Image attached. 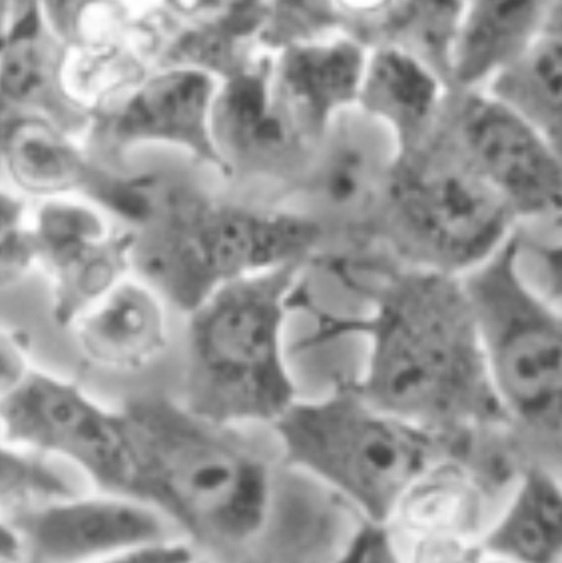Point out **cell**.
I'll list each match as a JSON object with an SVG mask.
<instances>
[{"label":"cell","mask_w":562,"mask_h":563,"mask_svg":"<svg viewBox=\"0 0 562 563\" xmlns=\"http://www.w3.org/2000/svg\"><path fill=\"white\" fill-rule=\"evenodd\" d=\"M361 292L372 305L367 317L319 320L316 334L301 345L367 338V366L355 380L363 396L443 439L508 428L459 276L408 267Z\"/></svg>","instance_id":"cell-1"},{"label":"cell","mask_w":562,"mask_h":563,"mask_svg":"<svg viewBox=\"0 0 562 563\" xmlns=\"http://www.w3.org/2000/svg\"><path fill=\"white\" fill-rule=\"evenodd\" d=\"M130 496L156 509L181 538L220 563H245L266 533L280 466L230 426L161 394L124 406ZM283 462V461H280Z\"/></svg>","instance_id":"cell-2"},{"label":"cell","mask_w":562,"mask_h":563,"mask_svg":"<svg viewBox=\"0 0 562 563\" xmlns=\"http://www.w3.org/2000/svg\"><path fill=\"white\" fill-rule=\"evenodd\" d=\"M301 263L235 282L187 313L185 400L224 424H271L299 399L285 329Z\"/></svg>","instance_id":"cell-3"},{"label":"cell","mask_w":562,"mask_h":563,"mask_svg":"<svg viewBox=\"0 0 562 563\" xmlns=\"http://www.w3.org/2000/svg\"><path fill=\"white\" fill-rule=\"evenodd\" d=\"M280 459L385 521L403 490L436 461L448 439L370 402L341 379L319 400H297L274 426Z\"/></svg>","instance_id":"cell-4"},{"label":"cell","mask_w":562,"mask_h":563,"mask_svg":"<svg viewBox=\"0 0 562 563\" xmlns=\"http://www.w3.org/2000/svg\"><path fill=\"white\" fill-rule=\"evenodd\" d=\"M489 385L508 428L560 451L562 322L557 305L527 284L507 242L460 276Z\"/></svg>","instance_id":"cell-5"},{"label":"cell","mask_w":562,"mask_h":563,"mask_svg":"<svg viewBox=\"0 0 562 563\" xmlns=\"http://www.w3.org/2000/svg\"><path fill=\"white\" fill-rule=\"evenodd\" d=\"M317 239L312 224L274 214H181L145 244L141 278L187 314L235 282L301 263Z\"/></svg>","instance_id":"cell-6"},{"label":"cell","mask_w":562,"mask_h":563,"mask_svg":"<svg viewBox=\"0 0 562 563\" xmlns=\"http://www.w3.org/2000/svg\"><path fill=\"white\" fill-rule=\"evenodd\" d=\"M0 429L9 443L70 463L95 490L130 496L126 412L97 402L73 380L33 369L0 404Z\"/></svg>","instance_id":"cell-7"},{"label":"cell","mask_w":562,"mask_h":563,"mask_svg":"<svg viewBox=\"0 0 562 563\" xmlns=\"http://www.w3.org/2000/svg\"><path fill=\"white\" fill-rule=\"evenodd\" d=\"M403 188L398 235L416 267L460 277L505 244V208L470 177L423 174Z\"/></svg>","instance_id":"cell-8"},{"label":"cell","mask_w":562,"mask_h":563,"mask_svg":"<svg viewBox=\"0 0 562 563\" xmlns=\"http://www.w3.org/2000/svg\"><path fill=\"white\" fill-rule=\"evenodd\" d=\"M12 521L29 563H98L143 543L181 538L152 506L99 490L32 506Z\"/></svg>","instance_id":"cell-9"},{"label":"cell","mask_w":562,"mask_h":563,"mask_svg":"<svg viewBox=\"0 0 562 563\" xmlns=\"http://www.w3.org/2000/svg\"><path fill=\"white\" fill-rule=\"evenodd\" d=\"M36 263L53 286V318L74 323L129 277L134 243L108 234L95 214L66 206H47L32 229Z\"/></svg>","instance_id":"cell-10"},{"label":"cell","mask_w":562,"mask_h":563,"mask_svg":"<svg viewBox=\"0 0 562 563\" xmlns=\"http://www.w3.org/2000/svg\"><path fill=\"white\" fill-rule=\"evenodd\" d=\"M481 476L452 455L427 467L403 490L385 519L398 545L455 537L483 542L498 516Z\"/></svg>","instance_id":"cell-11"},{"label":"cell","mask_w":562,"mask_h":563,"mask_svg":"<svg viewBox=\"0 0 562 563\" xmlns=\"http://www.w3.org/2000/svg\"><path fill=\"white\" fill-rule=\"evenodd\" d=\"M71 328L79 352L95 366L137 372L167 350L168 303L147 282L129 276Z\"/></svg>","instance_id":"cell-12"},{"label":"cell","mask_w":562,"mask_h":563,"mask_svg":"<svg viewBox=\"0 0 562 563\" xmlns=\"http://www.w3.org/2000/svg\"><path fill=\"white\" fill-rule=\"evenodd\" d=\"M469 122L474 152L509 192L539 203L557 189V167L549 152L515 113L485 107L473 112Z\"/></svg>","instance_id":"cell-13"},{"label":"cell","mask_w":562,"mask_h":563,"mask_svg":"<svg viewBox=\"0 0 562 563\" xmlns=\"http://www.w3.org/2000/svg\"><path fill=\"white\" fill-rule=\"evenodd\" d=\"M561 495L547 468L527 470L483 541L486 553L509 563H557Z\"/></svg>","instance_id":"cell-14"},{"label":"cell","mask_w":562,"mask_h":563,"mask_svg":"<svg viewBox=\"0 0 562 563\" xmlns=\"http://www.w3.org/2000/svg\"><path fill=\"white\" fill-rule=\"evenodd\" d=\"M461 33L459 74L474 78L519 45L532 25L533 3H482Z\"/></svg>","instance_id":"cell-15"},{"label":"cell","mask_w":562,"mask_h":563,"mask_svg":"<svg viewBox=\"0 0 562 563\" xmlns=\"http://www.w3.org/2000/svg\"><path fill=\"white\" fill-rule=\"evenodd\" d=\"M78 493L44 456L0 440V506H36Z\"/></svg>","instance_id":"cell-16"},{"label":"cell","mask_w":562,"mask_h":563,"mask_svg":"<svg viewBox=\"0 0 562 563\" xmlns=\"http://www.w3.org/2000/svg\"><path fill=\"white\" fill-rule=\"evenodd\" d=\"M206 101L205 81L192 76L163 81L134 106L132 124L153 131L195 128Z\"/></svg>","instance_id":"cell-17"},{"label":"cell","mask_w":562,"mask_h":563,"mask_svg":"<svg viewBox=\"0 0 562 563\" xmlns=\"http://www.w3.org/2000/svg\"><path fill=\"white\" fill-rule=\"evenodd\" d=\"M10 163L12 169L33 189L62 188L70 176L71 158L52 132L44 129H25L12 142Z\"/></svg>","instance_id":"cell-18"},{"label":"cell","mask_w":562,"mask_h":563,"mask_svg":"<svg viewBox=\"0 0 562 563\" xmlns=\"http://www.w3.org/2000/svg\"><path fill=\"white\" fill-rule=\"evenodd\" d=\"M376 90L407 120L422 118L433 104L436 86L417 62L398 52L378 58L374 74Z\"/></svg>","instance_id":"cell-19"},{"label":"cell","mask_w":562,"mask_h":563,"mask_svg":"<svg viewBox=\"0 0 562 563\" xmlns=\"http://www.w3.org/2000/svg\"><path fill=\"white\" fill-rule=\"evenodd\" d=\"M35 263L32 229L24 223L21 206L0 202V290L20 284Z\"/></svg>","instance_id":"cell-20"},{"label":"cell","mask_w":562,"mask_h":563,"mask_svg":"<svg viewBox=\"0 0 562 563\" xmlns=\"http://www.w3.org/2000/svg\"><path fill=\"white\" fill-rule=\"evenodd\" d=\"M395 563H486L483 542L455 538H428L398 549Z\"/></svg>","instance_id":"cell-21"},{"label":"cell","mask_w":562,"mask_h":563,"mask_svg":"<svg viewBox=\"0 0 562 563\" xmlns=\"http://www.w3.org/2000/svg\"><path fill=\"white\" fill-rule=\"evenodd\" d=\"M33 369L30 336L0 325V404L24 385Z\"/></svg>","instance_id":"cell-22"},{"label":"cell","mask_w":562,"mask_h":563,"mask_svg":"<svg viewBox=\"0 0 562 563\" xmlns=\"http://www.w3.org/2000/svg\"><path fill=\"white\" fill-rule=\"evenodd\" d=\"M184 538H169L136 545L98 563H190L198 554Z\"/></svg>","instance_id":"cell-23"},{"label":"cell","mask_w":562,"mask_h":563,"mask_svg":"<svg viewBox=\"0 0 562 563\" xmlns=\"http://www.w3.org/2000/svg\"><path fill=\"white\" fill-rule=\"evenodd\" d=\"M0 563H26L25 544L19 527L0 517Z\"/></svg>","instance_id":"cell-24"},{"label":"cell","mask_w":562,"mask_h":563,"mask_svg":"<svg viewBox=\"0 0 562 563\" xmlns=\"http://www.w3.org/2000/svg\"><path fill=\"white\" fill-rule=\"evenodd\" d=\"M190 563H220L219 561L200 553Z\"/></svg>","instance_id":"cell-25"}]
</instances>
